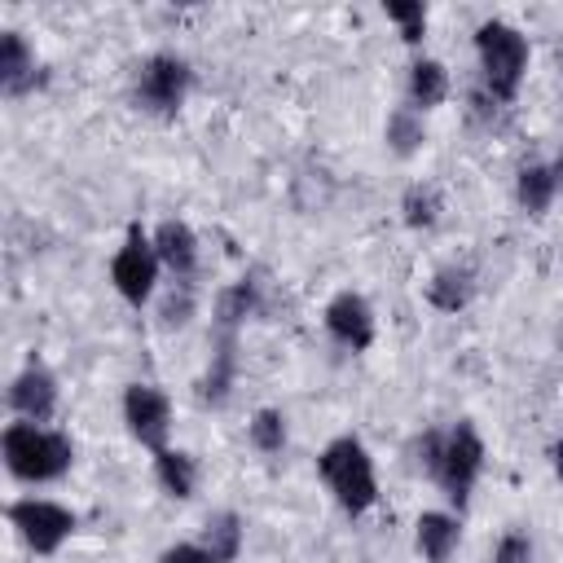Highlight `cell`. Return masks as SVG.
<instances>
[{"label": "cell", "instance_id": "cell-1", "mask_svg": "<svg viewBox=\"0 0 563 563\" xmlns=\"http://www.w3.org/2000/svg\"><path fill=\"white\" fill-rule=\"evenodd\" d=\"M0 453H4V466H9L13 479L48 484V479H62L70 471L75 444L62 431H48V427H35V422H9L4 435H0Z\"/></svg>", "mask_w": 563, "mask_h": 563}, {"label": "cell", "instance_id": "cell-2", "mask_svg": "<svg viewBox=\"0 0 563 563\" xmlns=\"http://www.w3.org/2000/svg\"><path fill=\"white\" fill-rule=\"evenodd\" d=\"M317 471L325 479V488L334 493V501L347 515H365L378 501V479H374V457L365 453V444L356 435H339L321 449Z\"/></svg>", "mask_w": 563, "mask_h": 563}, {"label": "cell", "instance_id": "cell-3", "mask_svg": "<svg viewBox=\"0 0 563 563\" xmlns=\"http://www.w3.org/2000/svg\"><path fill=\"white\" fill-rule=\"evenodd\" d=\"M475 53H479V75H484L488 97L515 101V92L528 75V40L510 22L488 18L475 26Z\"/></svg>", "mask_w": 563, "mask_h": 563}, {"label": "cell", "instance_id": "cell-4", "mask_svg": "<svg viewBox=\"0 0 563 563\" xmlns=\"http://www.w3.org/2000/svg\"><path fill=\"white\" fill-rule=\"evenodd\" d=\"M189 84H194V70H189L185 57H176V53H150V57L136 66L132 101H136L145 114L172 119V114L185 106Z\"/></svg>", "mask_w": 563, "mask_h": 563}, {"label": "cell", "instance_id": "cell-5", "mask_svg": "<svg viewBox=\"0 0 563 563\" xmlns=\"http://www.w3.org/2000/svg\"><path fill=\"white\" fill-rule=\"evenodd\" d=\"M479 471H484V440H479V431H475L471 422L449 427V431L440 435V457H435L431 479L444 488V497H449L453 506H466V497H471Z\"/></svg>", "mask_w": 563, "mask_h": 563}, {"label": "cell", "instance_id": "cell-6", "mask_svg": "<svg viewBox=\"0 0 563 563\" xmlns=\"http://www.w3.org/2000/svg\"><path fill=\"white\" fill-rule=\"evenodd\" d=\"M110 282H114V290H119L132 308L150 303L154 282H158V251H154V242H150V233H145L141 224H132V229H128V242L114 251V260H110Z\"/></svg>", "mask_w": 563, "mask_h": 563}, {"label": "cell", "instance_id": "cell-7", "mask_svg": "<svg viewBox=\"0 0 563 563\" xmlns=\"http://www.w3.org/2000/svg\"><path fill=\"white\" fill-rule=\"evenodd\" d=\"M9 523L18 528V537L35 550V554H53L62 550V541L75 532V515L57 501H44V497H22L9 506Z\"/></svg>", "mask_w": 563, "mask_h": 563}, {"label": "cell", "instance_id": "cell-8", "mask_svg": "<svg viewBox=\"0 0 563 563\" xmlns=\"http://www.w3.org/2000/svg\"><path fill=\"white\" fill-rule=\"evenodd\" d=\"M123 422H128V431H132L136 444L163 453L167 449V435H172V405H167V396L158 387L128 383V391H123Z\"/></svg>", "mask_w": 563, "mask_h": 563}, {"label": "cell", "instance_id": "cell-9", "mask_svg": "<svg viewBox=\"0 0 563 563\" xmlns=\"http://www.w3.org/2000/svg\"><path fill=\"white\" fill-rule=\"evenodd\" d=\"M325 330L352 347V352H365L374 343V308L365 303V295L356 290H339L330 303H325Z\"/></svg>", "mask_w": 563, "mask_h": 563}, {"label": "cell", "instance_id": "cell-10", "mask_svg": "<svg viewBox=\"0 0 563 563\" xmlns=\"http://www.w3.org/2000/svg\"><path fill=\"white\" fill-rule=\"evenodd\" d=\"M9 405L22 422H35L44 427L53 413H57V378L44 369V365H26L13 383H9Z\"/></svg>", "mask_w": 563, "mask_h": 563}, {"label": "cell", "instance_id": "cell-11", "mask_svg": "<svg viewBox=\"0 0 563 563\" xmlns=\"http://www.w3.org/2000/svg\"><path fill=\"white\" fill-rule=\"evenodd\" d=\"M154 251H158V264H167L176 277H189L194 264H198V238L185 220H163L154 233H150Z\"/></svg>", "mask_w": 563, "mask_h": 563}, {"label": "cell", "instance_id": "cell-12", "mask_svg": "<svg viewBox=\"0 0 563 563\" xmlns=\"http://www.w3.org/2000/svg\"><path fill=\"white\" fill-rule=\"evenodd\" d=\"M457 537H462V528L444 510H422L418 523H413V545L427 563H449L453 550H457Z\"/></svg>", "mask_w": 563, "mask_h": 563}, {"label": "cell", "instance_id": "cell-13", "mask_svg": "<svg viewBox=\"0 0 563 563\" xmlns=\"http://www.w3.org/2000/svg\"><path fill=\"white\" fill-rule=\"evenodd\" d=\"M475 299V273L466 264H444L427 282V303L440 312H462Z\"/></svg>", "mask_w": 563, "mask_h": 563}, {"label": "cell", "instance_id": "cell-14", "mask_svg": "<svg viewBox=\"0 0 563 563\" xmlns=\"http://www.w3.org/2000/svg\"><path fill=\"white\" fill-rule=\"evenodd\" d=\"M35 84V53L18 31H0V88L9 97L26 92Z\"/></svg>", "mask_w": 563, "mask_h": 563}, {"label": "cell", "instance_id": "cell-15", "mask_svg": "<svg viewBox=\"0 0 563 563\" xmlns=\"http://www.w3.org/2000/svg\"><path fill=\"white\" fill-rule=\"evenodd\" d=\"M444 97H449V70L435 57H418L409 66V110L427 114V110L444 106Z\"/></svg>", "mask_w": 563, "mask_h": 563}, {"label": "cell", "instance_id": "cell-16", "mask_svg": "<svg viewBox=\"0 0 563 563\" xmlns=\"http://www.w3.org/2000/svg\"><path fill=\"white\" fill-rule=\"evenodd\" d=\"M154 475H158L163 493L176 497V501L194 497V488H198V462H194L189 453H180V449H163V453H154Z\"/></svg>", "mask_w": 563, "mask_h": 563}, {"label": "cell", "instance_id": "cell-17", "mask_svg": "<svg viewBox=\"0 0 563 563\" xmlns=\"http://www.w3.org/2000/svg\"><path fill=\"white\" fill-rule=\"evenodd\" d=\"M216 563H233L242 554V519L233 510H216L202 523V541H198Z\"/></svg>", "mask_w": 563, "mask_h": 563}, {"label": "cell", "instance_id": "cell-18", "mask_svg": "<svg viewBox=\"0 0 563 563\" xmlns=\"http://www.w3.org/2000/svg\"><path fill=\"white\" fill-rule=\"evenodd\" d=\"M260 308V286L255 282H233V286H224L220 295H216V325H220V334H233L251 312Z\"/></svg>", "mask_w": 563, "mask_h": 563}, {"label": "cell", "instance_id": "cell-19", "mask_svg": "<svg viewBox=\"0 0 563 563\" xmlns=\"http://www.w3.org/2000/svg\"><path fill=\"white\" fill-rule=\"evenodd\" d=\"M554 189L559 185H554V172L545 163H523L519 176H515V198H519V207L528 216H541L554 202Z\"/></svg>", "mask_w": 563, "mask_h": 563}, {"label": "cell", "instance_id": "cell-20", "mask_svg": "<svg viewBox=\"0 0 563 563\" xmlns=\"http://www.w3.org/2000/svg\"><path fill=\"white\" fill-rule=\"evenodd\" d=\"M387 150L391 154H400V158H409L422 141H427V128H422V114L418 110H409V106H396L391 114H387Z\"/></svg>", "mask_w": 563, "mask_h": 563}, {"label": "cell", "instance_id": "cell-21", "mask_svg": "<svg viewBox=\"0 0 563 563\" xmlns=\"http://www.w3.org/2000/svg\"><path fill=\"white\" fill-rule=\"evenodd\" d=\"M229 387H233V334H224V347L211 356V369L198 383V396L207 405H224L229 400Z\"/></svg>", "mask_w": 563, "mask_h": 563}, {"label": "cell", "instance_id": "cell-22", "mask_svg": "<svg viewBox=\"0 0 563 563\" xmlns=\"http://www.w3.org/2000/svg\"><path fill=\"white\" fill-rule=\"evenodd\" d=\"M400 211H405L409 229H431L440 220V194L431 185H409L400 198Z\"/></svg>", "mask_w": 563, "mask_h": 563}, {"label": "cell", "instance_id": "cell-23", "mask_svg": "<svg viewBox=\"0 0 563 563\" xmlns=\"http://www.w3.org/2000/svg\"><path fill=\"white\" fill-rule=\"evenodd\" d=\"M246 431H251V444L260 453H282L286 449V418H282V409H255Z\"/></svg>", "mask_w": 563, "mask_h": 563}, {"label": "cell", "instance_id": "cell-24", "mask_svg": "<svg viewBox=\"0 0 563 563\" xmlns=\"http://www.w3.org/2000/svg\"><path fill=\"white\" fill-rule=\"evenodd\" d=\"M383 13L400 26V40H405V44H418V40L427 35V4H422V0H387Z\"/></svg>", "mask_w": 563, "mask_h": 563}, {"label": "cell", "instance_id": "cell-25", "mask_svg": "<svg viewBox=\"0 0 563 563\" xmlns=\"http://www.w3.org/2000/svg\"><path fill=\"white\" fill-rule=\"evenodd\" d=\"M493 563H537V545H532V537L519 532V528L501 532V541L493 545Z\"/></svg>", "mask_w": 563, "mask_h": 563}, {"label": "cell", "instance_id": "cell-26", "mask_svg": "<svg viewBox=\"0 0 563 563\" xmlns=\"http://www.w3.org/2000/svg\"><path fill=\"white\" fill-rule=\"evenodd\" d=\"M158 563H216L202 545H194V541H180V545H167L163 554H158Z\"/></svg>", "mask_w": 563, "mask_h": 563}, {"label": "cell", "instance_id": "cell-27", "mask_svg": "<svg viewBox=\"0 0 563 563\" xmlns=\"http://www.w3.org/2000/svg\"><path fill=\"white\" fill-rule=\"evenodd\" d=\"M185 317H189V295H185L180 303L172 299V303L163 308V321H167V325H185Z\"/></svg>", "mask_w": 563, "mask_h": 563}, {"label": "cell", "instance_id": "cell-28", "mask_svg": "<svg viewBox=\"0 0 563 563\" xmlns=\"http://www.w3.org/2000/svg\"><path fill=\"white\" fill-rule=\"evenodd\" d=\"M550 462H554V475H559V484H563V435L554 440V449H550Z\"/></svg>", "mask_w": 563, "mask_h": 563}, {"label": "cell", "instance_id": "cell-29", "mask_svg": "<svg viewBox=\"0 0 563 563\" xmlns=\"http://www.w3.org/2000/svg\"><path fill=\"white\" fill-rule=\"evenodd\" d=\"M550 172H554V185H559V189H563V154H559V158H554V167H550Z\"/></svg>", "mask_w": 563, "mask_h": 563}, {"label": "cell", "instance_id": "cell-30", "mask_svg": "<svg viewBox=\"0 0 563 563\" xmlns=\"http://www.w3.org/2000/svg\"><path fill=\"white\" fill-rule=\"evenodd\" d=\"M559 66H563V48H559Z\"/></svg>", "mask_w": 563, "mask_h": 563}]
</instances>
